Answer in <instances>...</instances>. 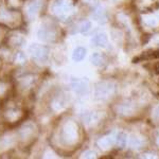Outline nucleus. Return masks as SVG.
<instances>
[{
	"label": "nucleus",
	"mask_w": 159,
	"mask_h": 159,
	"mask_svg": "<svg viewBox=\"0 0 159 159\" xmlns=\"http://www.w3.org/2000/svg\"><path fill=\"white\" fill-rule=\"evenodd\" d=\"M90 28H91V24H90V21H84L83 24H82L81 25V29H80V32L81 33H87L89 30H90Z\"/></svg>",
	"instance_id": "0eeeda50"
},
{
	"label": "nucleus",
	"mask_w": 159,
	"mask_h": 159,
	"mask_svg": "<svg viewBox=\"0 0 159 159\" xmlns=\"http://www.w3.org/2000/svg\"><path fill=\"white\" fill-rule=\"evenodd\" d=\"M117 141L120 148H124L125 144H126V135H125L124 133H120V134L118 135Z\"/></svg>",
	"instance_id": "423d86ee"
},
{
	"label": "nucleus",
	"mask_w": 159,
	"mask_h": 159,
	"mask_svg": "<svg viewBox=\"0 0 159 159\" xmlns=\"http://www.w3.org/2000/svg\"><path fill=\"white\" fill-rule=\"evenodd\" d=\"M86 55V49L83 47H78L75 48L73 51V54H72V58L73 61H81L84 60V57H85Z\"/></svg>",
	"instance_id": "7ed1b4c3"
},
{
	"label": "nucleus",
	"mask_w": 159,
	"mask_h": 159,
	"mask_svg": "<svg viewBox=\"0 0 159 159\" xmlns=\"http://www.w3.org/2000/svg\"><path fill=\"white\" fill-rule=\"evenodd\" d=\"M91 43L97 47H105L107 43V36L104 33H99L96 34L91 38Z\"/></svg>",
	"instance_id": "f03ea898"
},
{
	"label": "nucleus",
	"mask_w": 159,
	"mask_h": 159,
	"mask_svg": "<svg viewBox=\"0 0 159 159\" xmlns=\"http://www.w3.org/2000/svg\"><path fill=\"white\" fill-rule=\"evenodd\" d=\"M91 60H92V64H94L96 66H101L103 64V56L99 54V53H94L92 55Z\"/></svg>",
	"instance_id": "39448f33"
},
{
	"label": "nucleus",
	"mask_w": 159,
	"mask_h": 159,
	"mask_svg": "<svg viewBox=\"0 0 159 159\" xmlns=\"http://www.w3.org/2000/svg\"><path fill=\"white\" fill-rule=\"evenodd\" d=\"M73 88L75 92L78 93H84V92H87V84H85L84 81H80V80H76V81L73 82Z\"/></svg>",
	"instance_id": "20e7f679"
},
{
	"label": "nucleus",
	"mask_w": 159,
	"mask_h": 159,
	"mask_svg": "<svg viewBox=\"0 0 159 159\" xmlns=\"http://www.w3.org/2000/svg\"><path fill=\"white\" fill-rule=\"evenodd\" d=\"M30 52L32 53L33 57L40 61L46 60L48 57V49L46 47H42V46H32L30 47Z\"/></svg>",
	"instance_id": "f257e3e1"
}]
</instances>
